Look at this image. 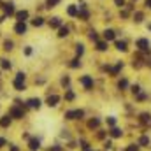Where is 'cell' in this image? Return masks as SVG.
Here are the masks:
<instances>
[{
    "mask_svg": "<svg viewBox=\"0 0 151 151\" xmlns=\"http://www.w3.org/2000/svg\"><path fill=\"white\" fill-rule=\"evenodd\" d=\"M99 125H100V119H99V118H93V119L88 121V127H90V128H97Z\"/></svg>",
    "mask_w": 151,
    "mask_h": 151,
    "instance_id": "23",
    "label": "cell"
},
{
    "mask_svg": "<svg viewBox=\"0 0 151 151\" xmlns=\"http://www.w3.org/2000/svg\"><path fill=\"white\" fill-rule=\"evenodd\" d=\"M58 102H60V97H58V95H49V97L46 99V104H47L49 107H56Z\"/></svg>",
    "mask_w": 151,
    "mask_h": 151,
    "instance_id": "7",
    "label": "cell"
},
{
    "mask_svg": "<svg viewBox=\"0 0 151 151\" xmlns=\"http://www.w3.org/2000/svg\"><path fill=\"white\" fill-rule=\"evenodd\" d=\"M150 118H151V116L148 113H142V114H141V121H142V123H148V121H150Z\"/></svg>",
    "mask_w": 151,
    "mask_h": 151,
    "instance_id": "29",
    "label": "cell"
},
{
    "mask_svg": "<svg viewBox=\"0 0 151 151\" xmlns=\"http://www.w3.org/2000/svg\"><path fill=\"white\" fill-rule=\"evenodd\" d=\"M4 49H5V51H12V49H14V42H12L11 39H5V40H4Z\"/></svg>",
    "mask_w": 151,
    "mask_h": 151,
    "instance_id": "19",
    "label": "cell"
},
{
    "mask_svg": "<svg viewBox=\"0 0 151 151\" xmlns=\"http://www.w3.org/2000/svg\"><path fill=\"white\" fill-rule=\"evenodd\" d=\"M107 125H111V127H114V125H116V119H114L113 116H111V118H107Z\"/></svg>",
    "mask_w": 151,
    "mask_h": 151,
    "instance_id": "38",
    "label": "cell"
},
{
    "mask_svg": "<svg viewBox=\"0 0 151 151\" xmlns=\"http://www.w3.org/2000/svg\"><path fill=\"white\" fill-rule=\"evenodd\" d=\"M127 86H128V81H127V79H121V81L118 83V88H119V90H121V88H127Z\"/></svg>",
    "mask_w": 151,
    "mask_h": 151,
    "instance_id": "30",
    "label": "cell"
},
{
    "mask_svg": "<svg viewBox=\"0 0 151 151\" xmlns=\"http://www.w3.org/2000/svg\"><path fill=\"white\" fill-rule=\"evenodd\" d=\"M11 151H19V148H18V146H14V144H12V146H11Z\"/></svg>",
    "mask_w": 151,
    "mask_h": 151,
    "instance_id": "45",
    "label": "cell"
},
{
    "mask_svg": "<svg viewBox=\"0 0 151 151\" xmlns=\"http://www.w3.org/2000/svg\"><path fill=\"white\" fill-rule=\"evenodd\" d=\"M62 84L67 86V84H69V77H63V79H62Z\"/></svg>",
    "mask_w": 151,
    "mask_h": 151,
    "instance_id": "44",
    "label": "cell"
},
{
    "mask_svg": "<svg viewBox=\"0 0 151 151\" xmlns=\"http://www.w3.org/2000/svg\"><path fill=\"white\" fill-rule=\"evenodd\" d=\"M104 148H106V150H111V148H113V142H111V141H107V142L104 144Z\"/></svg>",
    "mask_w": 151,
    "mask_h": 151,
    "instance_id": "41",
    "label": "cell"
},
{
    "mask_svg": "<svg viewBox=\"0 0 151 151\" xmlns=\"http://www.w3.org/2000/svg\"><path fill=\"white\" fill-rule=\"evenodd\" d=\"M121 134H123V132H121L119 128H113V130H111V137H114V139H116V137H121Z\"/></svg>",
    "mask_w": 151,
    "mask_h": 151,
    "instance_id": "26",
    "label": "cell"
},
{
    "mask_svg": "<svg viewBox=\"0 0 151 151\" xmlns=\"http://www.w3.org/2000/svg\"><path fill=\"white\" fill-rule=\"evenodd\" d=\"M132 91H134V93H139V91H141V86H137V84L132 86Z\"/></svg>",
    "mask_w": 151,
    "mask_h": 151,
    "instance_id": "40",
    "label": "cell"
},
{
    "mask_svg": "<svg viewBox=\"0 0 151 151\" xmlns=\"http://www.w3.org/2000/svg\"><path fill=\"white\" fill-rule=\"evenodd\" d=\"M58 4H60V0H46L44 5H46V9H55Z\"/></svg>",
    "mask_w": 151,
    "mask_h": 151,
    "instance_id": "21",
    "label": "cell"
},
{
    "mask_svg": "<svg viewBox=\"0 0 151 151\" xmlns=\"http://www.w3.org/2000/svg\"><path fill=\"white\" fill-rule=\"evenodd\" d=\"M65 99H67V100H74V93H72V91H67V93H65Z\"/></svg>",
    "mask_w": 151,
    "mask_h": 151,
    "instance_id": "36",
    "label": "cell"
},
{
    "mask_svg": "<svg viewBox=\"0 0 151 151\" xmlns=\"http://www.w3.org/2000/svg\"><path fill=\"white\" fill-rule=\"evenodd\" d=\"M127 151H139V146H137V144H130V146L127 148Z\"/></svg>",
    "mask_w": 151,
    "mask_h": 151,
    "instance_id": "35",
    "label": "cell"
},
{
    "mask_svg": "<svg viewBox=\"0 0 151 151\" xmlns=\"http://www.w3.org/2000/svg\"><path fill=\"white\" fill-rule=\"evenodd\" d=\"M0 69H2V70H11V69H12V63H11V60H7V58H2V60H0Z\"/></svg>",
    "mask_w": 151,
    "mask_h": 151,
    "instance_id": "14",
    "label": "cell"
},
{
    "mask_svg": "<svg viewBox=\"0 0 151 151\" xmlns=\"http://www.w3.org/2000/svg\"><path fill=\"white\" fill-rule=\"evenodd\" d=\"M14 34L16 35H27V32H28V27H27V23H19V21H16V25H14Z\"/></svg>",
    "mask_w": 151,
    "mask_h": 151,
    "instance_id": "4",
    "label": "cell"
},
{
    "mask_svg": "<svg viewBox=\"0 0 151 151\" xmlns=\"http://www.w3.org/2000/svg\"><path fill=\"white\" fill-rule=\"evenodd\" d=\"M137 47H139L141 51H151L148 39H139V40H137Z\"/></svg>",
    "mask_w": 151,
    "mask_h": 151,
    "instance_id": "10",
    "label": "cell"
},
{
    "mask_svg": "<svg viewBox=\"0 0 151 151\" xmlns=\"http://www.w3.org/2000/svg\"><path fill=\"white\" fill-rule=\"evenodd\" d=\"M12 86L16 91H25L27 86H25V81H18V79H12Z\"/></svg>",
    "mask_w": 151,
    "mask_h": 151,
    "instance_id": "11",
    "label": "cell"
},
{
    "mask_svg": "<svg viewBox=\"0 0 151 151\" xmlns=\"http://www.w3.org/2000/svg\"><path fill=\"white\" fill-rule=\"evenodd\" d=\"M14 18H16V21H19V23H27V21L30 19V11H28V9H21V11H16Z\"/></svg>",
    "mask_w": 151,
    "mask_h": 151,
    "instance_id": "2",
    "label": "cell"
},
{
    "mask_svg": "<svg viewBox=\"0 0 151 151\" xmlns=\"http://www.w3.org/2000/svg\"><path fill=\"white\" fill-rule=\"evenodd\" d=\"M90 39H91V40H95V42H97V40H99V34H97V32H95V30H91V32H90Z\"/></svg>",
    "mask_w": 151,
    "mask_h": 151,
    "instance_id": "32",
    "label": "cell"
},
{
    "mask_svg": "<svg viewBox=\"0 0 151 151\" xmlns=\"http://www.w3.org/2000/svg\"><path fill=\"white\" fill-rule=\"evenodd\" d=\"M114 4H116L118 7H125V4H127V2H125V0H114Z\"/></svg>",
    "mask_w": 151,
    "mask_h": 151,
    "instance_id": "37",
    "label": "cell"
},
{
    "mask_svg": "<svg viewBox=\"0 0 151 151\" xmlns=\"http://www.w3.org/2000/svg\"><path fill=\"white\" fill-rule=\"evenodd\" d=\"M23 53H25V56H30V55H32V46H27Z\"/></svg>",
    "mask_w": 151,
    "mask_h": 151,
    "instance_id": "34",
    "label": "cell"
},
{
    "mask_svg": "<svg viewBox=\"0 0 151 151\" xmlns=\"http://www.w3.org/2000/svg\"><path fill=\"white\" fill-rule=\"evenodd\" d=\"M32 27H35V28H39V27H42L44 23H46V19L42 18V16H35V18H32Z\"/></svg>",
    "mask_w": 151,
    "mask_h": 151,
    "instance_id": "12",
    "label": "cell"
},
{
    "mask_svg": "<svg viewBox=\"0 0 151 151\" xmlns=\"http://www.w3.org/2000/svg\"><path fill=\"white\" fill-rule=\"evenodd\" d=\"M69 32H70V30H69V27H60V28H58V37H60V39L67 37V35H69Z\"/></svg>",
    "mask_w": 151,
    "mask_h": 151,
    "instance_id": "18",
    "label": "cell"
},
{
    "mask_svg": "<svg viewBox=\"0 0 151 151\" xmlns=\"http://www.w3.org/2000/svg\"><path fill=\"white\" fill-rule=\"evenodd\" d=\"M97 49L99 51H106L107 49V42L106 40H97Z\"/></svg>",
    "mask_w": 151,
    "mask_h": 151,
    "instance_id": "22",
    "label": "cell"
},
{
    "mask_svg": "<svg viewBox=\"0 0 151 151\" xmlns=\"http://www.w3.org/2000/svg\"><path fill=\"white\" fill-rule=\"evenodd\" d=\"M0 72H2V70H0Z\"/></svg>",
    "mask_w": 151,
    "mask_h": 151,
    "instance_id": "48",
    "label": "cell"
},
{
    "mask_svg": "<svg viewBox=\"0 0 151 151\" xmlns=\"http://www.w3.org/2000/svg\"><path fill=\"white\" fill-rule=\"evenodd\" d=\"M84 116V111L83 109H76V111H67L65 113V118L67 119H81Z\"/></svg>",
    "mask_w": 151,
    "mask_h": 151,
    "instance_id": "5",
    "label": "cell"
},
{
    "mask_svg": "<svg viewBox=\"0 0 151 151\" xmlns=\"http://www.w3.org/2000/svg\"><path fill=\"white\" fill-rule=\"evenodd\" d=\"M2 9H4V14H5L7 18L16 14V7H14V2H12V0H11V2H5V4H2Z\"/></svg>",
    "mask_w": 151,
    "mask_h": 151,
    "instance_id": "3",
    "label": "cell"
},
{
    "mask_svg": "<svg viewBox=\"0 0 151 151\" xmlns=\"http://www.w3.org/2000/svg\"><path fill=\"white\" fill-rule=\"evenodd\" d=\"M77 12H79V7H77V5H74V4L67 7V14H69V16L76 18V16H77Z\"/></svg>",
    "mask_w": 151,
    "mask_h": 151,
    "instance_id": "17",
    "label": "cell"
},
{
    "mask_svg": "<svg viewBox=\"0 0 151 151\" xmlns=\"http://www.w3.org/2000/svg\"><path fill=\"white\" fill-rule=\"evenodd\" d=\"M27 106L28 107H32V109H40V106H42V102H40V99H30V100H27Z\"/></svg>",
    "mask_w": 151,
    "mask_h": 151,
    "instance_id": "8",
    "label": "cell"
},
{
    "mask_svg": "<svg viewBox=\"0 0 151 151\" xmlns=\"http://www.w3.org/2000/svg\"><path fill=\"white\" fill-rule=\"evenodd\" d=\"M28 148L32 151H37L39 148H40V141H39V139H30V141H28Z\"/></svg>",
    "mask_w": 151,
    "mask_h": 151,
    "instance_id": "16",
    "label": "cell"
},
{
    "mask_svg": "<svg viewBox=\"0 0 151 151\" xmlns=\"http://www.w3.org/2000/svg\"><path fill=\"white\" fill-rule=\"evenodd\" d=\"M7 144V141H5V137H0V148H4Z\"/></svg>",
    "mask_w": 151,
    "mask_h": 151,
    "instance_id": "42",
    "label": "cell"
},
{
    "mask_svg": "<svg viewBox=\"0 0 151 151\" xmlns=\"http://www.w3.org/2000/svg\"><path fill=\"white\" fill-rule=\"evenodd\" d=\"M11 123H12V118H11L9 114H5V116L0 118V127H2V128H9Z\"/></svg>",
    "mask_w": 151,
    "mask_h": 151,
    "instance_id": "9",
    "label": "cell"
},
{
    "mask_svg": "<svg viewBox=\"0 0 151 151\" xmlns=\"http://www.w3.org/2000/svg\"><path fill=\"white\" fill-rule=\"evenodd\" d=\"M83 53H84V46H83V44H77V46H76V55H77V56H83Z\"/></svg>",
    "mask_w": 151,
    "mask_h": 151,
    "instance_id": "24",
    "label": "cell"
},
{
    "mask_svg": "<svg viewBox=\"0 0 151 151\" xmlns=\"http://www.w3.org/2000/svg\"><path fill=\"white\" fill-rule=\"evenodd\" d=\"M139 144H141V146H150V137L142 135V137L139 139Z\"/></svg>",
    "mask_w": 151,
    "mask_h": 151,
    "instance_id": "25",
    "label": "cell"
},
{
    "mask_svg": "<svg viewBox=\"0 0 151 151\" xmlns=\"http://www.w3.org/2000/svg\"><path fill=\"white\" fill-rule=\"evenodd\" d=\"M49 27H51V28H60V27H62V18H58V16L51 18V19H49Z\"/></svg>",
    "mask_w": 151,
    "mask_h": 151,
    "instance_id": "13",
    "label": "cell"
},
{
    "mask_svg": "<svg viewBox=\"0 0 151 151\" xmlns=\"http://www.w3.org/2000/svg\"><path fill=\"white\" fill-rule=\"evenodd\" d=\"M88 151H90V150H88Z\"/></svg>",
    "mask_w": 151,
    "mask_h": 151,
    "instance_id": "49",
    "label": "cell"
},
{
    "mask_svg": "<svg viewBox=\"0 0 151 151\" xmlns=\"http://www.w3.org/2000/svg\"><path fill=\"white\" fill-rule=\"evenodd\" d=\"M47 151H62V148L60 146H53V148H49Z\"/></svg>",
    "mask_w": 151,
    "mask_h": 151,
    "instance_id": "43",
    "label": "cell"
},
{
    "mask_svg": "<svg viewBox=\"0 0 151 151\" xmlns=\"http://www.w3.org/2000/svg\"><path fill=\"white\" fill-rule=\"evenodd\" d=\"M14 79H18V81H25V79H27V74H25V72H18Z\"/></svg>",
    "mask_w": 151,
    "mask_h": 151,
    "instance_id": "31",
    "label": "cell"
},
{
    "mask_svg": "<svg viewBox=\"0 0 151 151\" xmlns=\"http://www.w3.org/2000/svg\"><path fill=\"white\" fill-rule=\"evenodd\" d=\"M114 46H116L118 51H127V42H125V40H116Z\"/></svg>",
    "mask_w": 151,
    "mask_h": 151,
    "instance_id": "20",
    "label": "cell"
},
{
    "mask_svg": "<svg viewBox=\"0 0 151 151\" xmlns=\"http://www.w3.org/2000/svg\"><path fill=\"white\" fill-rule=\"evenodd\" d=\"M79 83L84 86V90H91V88H93V77H91V76H83V77L79 79Z\"/></svg>",
    "mask_w": 151,
    "mask_h": 151,
    "instance_id": "6",
    "label": "cell"
},
{
    "mask_svg": "<svg viewBox=\"0 0 151 151\" xmlns=\"http://www.w3.org/2000/svg\"><path fill=\"white\" fill-rule=\"evenodd\" d=\"M104 39H106V42L114 40V39H116V32H114V30H111V28H109V30L106 28V30H104Z\"/></svg>",
    "mask_w": 151,
    "mask_h": 151,
    "instance_id": "15",
    "label": "cell"
},
{
    "mask_svg": "<svg viewBox=\"0 0 151 151\" xmlns=\"http://www.w3.org/2000/svg\"><path fill=\"white\" fill-rule=\"evenodd\" d=\"M134 19H135L137 23H141V21H142V12H135V14H134Z\"/></svg>",
    "mask_w": 151,
    "mask_h": 151,
    "instance_id": "33",
    "label": "cell"
},
{
    "mask_svg": "<svg viewBox=\"0 0 151 151\" xmlns=\"http://www.w3.org/2000/svg\"><path fill=\"white\" fill-rule=\"evenodd\" d=\"M9 116L11 118H14V119H23L25 118V107H21V106H12L11 109H9Z\"/></svg>",
    "mask_w": 151,
    "mask_h": 151,
    "instance_id": "1",
    "label": "cell"
},
{
    "mask_svg": "<svg viewBox=\"0 0 151 151\" xmlns=\"http://www.w3.org/2000/svg\"><path fill=\"white\" fill-rule=\"evenodd\" d=\"M148 28H150V30H151V23H150V27H148Z\"/></svg>",
    "mask_w": 151,
    "mask_h": 151,
    "instance_id": "47",
    "label": "cell"
},
{
    "mask_svg": "<svg viewBox=\"0 0 151 151\" xmlns=\"http://www.w3.org/2000/svg\"><path fill=\"white\" fill-rule=\"evenodd\" d=\"M81 148H83V150H84V151H88V150H90V144L83 141V142H81Z\"/></svg>",
    "mask_w": 151,
    "mask_h": 151,
    "instance_id": "39",
    "label": "cell"
},
{
    "mask_svg": "<svg viewBox=\"0 0 151 151\" xmlns=\"http://www.w3.org/2000/svg\"><path fill=\"white\" fill-rule=\"evenodd\" d=\"M146 7H150L151 9V0H146Z\"/></svg>",
    "mask_w": 151,
    "mask_h": 151,
    "instance_id": "46",
    "label": "cell"
},
{
    "mask_svg": "<svg viewBox=\"0 0 151 151\" xmlns=\"http://www.w3.org/2000/svg\"><path fill=\"white\" fill-rule=\"evenodd\" d=\"M121 69H123V63L119 62V63H116V67H114V69H113V70H111V72H113V74H118V72H119Z\"/></svg>",
    "mask_w": 151,
    "mask_h": 151,
    "instance_id": "28",
    "label": "cell"
},
{
    "mask_svg": "<svg viewBox=\"0 0 151 151\" xmlns=\"http://www.w3.org/2000/svg\"><path fill=\"white\" fill-rule=\"evenodd\" d=\"M70 67H72V69H77V67H81V62H79V58H74V60L70 62Z\"/></svg>",
    "mask_w": 151,
    "mask_h": 151,
    "instance_id": "27",
    "label": "cell"
}]
</instances>
